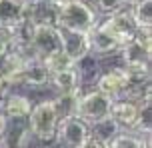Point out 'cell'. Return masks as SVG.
<instances>
[{
	"mask_svg": "<svg viewBox=\"0 0 152 148\" xmlns=\"http://www.w3.org/2000/svg\"><path fill=\"white\" fill-rule=\"evenodd\" d=\"M90 134L88 126L84 124L80 118L72 114V116L60 118L58 120V128H56V140L60 142L64 148H78L86 140V136Z\"/></svg>",
	"mask_w": 152,
	"mask_h": 148,
	"instance_id": "cell-5",
	"label": "cell"
},
{
	"mask_svg": "<svg viewBox=\"0 0 152 148\" xmlns=\"http://www.w3.org/2000/svg\"><path fill=\"white\" fill-rule=\"evenodd\" d=\"M88 42H90V52L96 56H106L120 48V42L114 38L100 22L88 32Z\"/></svg>",
	"mask_w": 152,
	"mask_h": 148,
	"instance_id": "cell-10",
	"label": "cell"
},
{
	"mask_svg": "<svg viewBox=\"0 0 152 148\" xmlns=\"http://www.w3.org/2000/svg\"><path fill=\"white\" fill-rule=\"evenodd\" d=\"M98 24L94 8L84 0H66L56 8V26L68 32H88Z\"/></svg>",
	"mask_w": 152,
	"mask_h": 148,
	"instance_id": "cell-1",
	"label": "cell"
},
{
	"mask_svg": "<svg viewBox=\"0 0 152 148\" xmlns=\"http://www.w3.org/2000/svg\"><path fill=\"white\" fill-rule=\"evenodd\" d=\"M108 148H150V134H144L142 138L134 136L132 132H118L108 142Z\"/></svg>",
	"mask_w": 152,
	"mask_h": 148,
	"instance_id": "cell-17",
	"label": "cell"
},
{
	"mask_svg": "<svg viewBox=\"0 0 152 148\" xmlns=\"http://www.w3.org/2000/svg\"><path fill=\"white\" fill-rule=\"evenodd\" d=\"M80 94H58V98H54L52 104L56 108V112H58V118H66V116L76 114V104H78Z\"/></svg>",
	"mask_w": 152,
	"mask_h": 148,
	"instance_id": "cell-21",
	"label": "cell"
},
{
	"mask_svg": "<svg viewBox=\"0 0 152 148\" xmlns=\"http://www.w3.org/2000/svg\"><path fill=\"white\" fill-rule=\"evenodd\" d=\"M50 80V72L46 68L42 58H38L30 52L26 56V62L22 66V84L28 86H44Z\"/></svg>",
	"mask_w": 152,
	"mask_h": 148,
	"instance_id": "cell-11",
	"label": "cell"
},
{
	"mask_svg": "<svg viewBox=\"0 0 152 148\" xmlns=\"http://www.w3.org/2000/svg\"><path fill=\"white\" fill-rule=\"evenodd\" d=\"M88 130H90L92 136H96V138H100L102 142H106V144H108L116 134L120 132L122 128L116 124L110 116H108V118H102V120H98V122H94L92 126H88Z\"/></svg>",
	"mask_w": 152,
	"mask_h": 148,
	"instance_id": "cell-20",
	"label": "cell"
},
{
	"mask_svg": "<svg viewBox=\"0 0 152 148\" xmlns=\"http://www.w3.org/2000/svg\"><path fill=\"white\" fill-rule=\"evenodd\" d=\"M34 30H36V22L26 14L20 22L14 24V26L10 28V34H12V40H14V46L16 48H28L30 42H32V36H34Z\"/></svg>",
	"mask_w": 152,
	"mask_h": 148,
	"instance_id": "cell-16",
	"label": "cell"
},
{
	"mask_svg": "<svg viewBox=\"0 0 152 148\" xmlns=\"http://www.w3.org/2000/svg\"><path fill=\"white\" fill-rule=\"evenodd\" d=\"M96 6L104 14H114V12L122 10L126 4H124V0H96Z\"/></svg>",
	"mask_w": 152,
	"mask_h": 148,
	"instance_id": "cell-23",
	"label": "cell"
},
{
	"mask_svg": "<svg viewBox=\"0 0 152 148\" xmlns=\"http://www.w3.org/2000/svg\"><path fill=\"white\" fill-rule=\"evenodd\" d=\"M74 68L80 76V82H94L98 78V62H96V54H84L82 58H78L74 62Z\"/></svg>",
	"mask_w": 152,
	"mask_h": 148,
	"instance_id": "cell-18",
	"label": "cell"
},
{
	"mask_svg": "<svg viewBox=\"0 0 152 148\" xmlns=\"http://www.w3.org/2000/svg\"><path fill=\"white\" fill-rule=\"evenodd\" d=\"M130 14L134 18L138 30L152 28V0H136V2H132Z\"/></svg>",
	"mask_w": 152,
	"mask_h": 148,
	"instance_id": "cell-19",
	"label": "cell"
},
{
	"mask_svg": "<svg viewBox=\"0 0 152 148\" xmlns=\"http://www.w3.org/2000/svg\"><path fill=\"white\" fill-rule=\"evenodd\" d=\"M28 14V6L22 0H0V28H12Z\"/></svg>",
	"mask_w": 152,
	"mask_h": 148,
	"instance_id": "cell-14",
	"label": "cell"
},
{
	"mask_svg": "<svg viewBox=\"0 0 152 148\" xmlns=\"http://www.w3.org/2000/svg\"><path fill=\"white\" fill-rule=\"evenodd\" d=\"M0 110L4 112V116L8 118V120H14V118H28V114H30L32 110V102L26 98V96H22V94H8L6 98H4V102L0 104Z\"/></svg>",
	"mask_w": 152,
	"mask_h": 148,
	"instance_id": "cell-15",
	"label": "cell"
},
{
	"mask_svg": "<svg viewBox=\"0 0 152 148\" xmlns=\"http://www.w3.org/2000/svg\"><path fill=\"white\" fill-rule=\"evenodd\" d=\"M26 6H32V4H38V2H42V0H22Z\"/></svg>",
	"mask_w": 152,
	"mask_h": 148,
	"instance_id": "cell-28",
	"label": "cell"
},
{
	"mask_svg": "<svg viewBox=\"0 0 152 148\" xmlns=\"http://www.w3.org/2000/svg\"><path fill=\"white\" fill-rule=\"evenodd\" d=\"M128 88V72L124 68H112L96 78V90L106 94L110 98H122Z\"/></svg>",
	"mask_w": 152,
	"mask_h": 148,
	"instance_id": "cell-7",
	"label": "cell"
},
{
	"mask_svg": "<svg viewBox=\"0 0 152 148\" xmlns=\"http://www.w3.org/2000/svg\"><path fill=\"white\" fill-rule=\"evenodd\" d=\"M28 128L30 134L40 142H52L56 140V128H58V112L54 108L52 100L38 102L36 106H32L28 114Z\"/></svg>",
	"mask_w": 152,
	"mask_h": 148,
	"instance_id": "cell-2",
	"label": "cell"
},
{
	"mask_svg": "<svg viewBox=\"0 0 152 148\" xmlns=\"http://www.w3.org/2000/svg\"><path fill=\"white\" fill-rule=\"evenodd\" d=\"M28 48L34 56L44 60L46 56L62 50V30L54 24H36V30Z\"/></svg>",
	"mask_w": 152,
	"mask_h": 148,
	"instance_id": "cell-4",
	"label": "cell"
},
{
	"mask_svg": "<svg viewBox=\"0 0 152 148\" xmlns=\"http://www.w3.org/2000/svg\"><path fill=\"white\" fill-rule=\"evenodd\" d=\"M100 24L120 42V46L124 44V42L132 40L134 36H136V32H138L136 22H134V18H132V14H130V10L124 12V8L118 10V12H114V14H108V18L104 20V22H100Z\"/></svg>",
	"mask_w": 152,
	"mask_h": 148,
	"instance_id": "cell-6",
	"label": "cell"
},
{
	"mask_svg": "<svg viewBox=\"0 0 152 148\" xmlns=\"http://www.w3.org/2000/svg\"><path fill=\"white\" fill-rule=\"evenodd\" d=\"M30 140V128L26 118H14L12 124H6V130L0 136L2 148H26Z\"/></svg>",
	"mask_w": 152,
	"mask_h": 148,
	"instance_id": "cell-9",
	"label": "cell"
},
{
	"mask_svg": "<svg viewBox=\"0 0 152 148\" xmlns=\"http://www.w3.org/2000/svg\"><path fill=\"white\" fill-rule=\"evenodd\" d=\"M132 2H136V0H124V4H132Z\"/></svg>",
	"mask_w": 152,
	"mask_h": 148,
	"instance_id": "cell-30",
	"label": "cell"
},
{
	"mask_svg": "<svg viewBox=\"0 0 152 148\" xmlns=\"http://www.w3.org/2000/svg\"><path fill=\"white\" fill-rule=\"evenodd\" d=\"M12 48H14V40H12L10 30L8 28H0V58L6 56Z\"/></svg>",
	"mask_w": 152,
	"mask_h": 148,
	"instance_id": "cell-24",
	"label": "cell"
},
{
	"mask_svg": "<svg viewBox=\"0 0 152 148\" xmlns=\"http://www.w3.org/2000/svg\"><path fill=\"white\" fill-rule=\"evenodd\" d=\"M110 118L122 130H134L138 122V102L130 98H114L110 106Z\"/></svg>",
	"mask_w": 152,
	"mask_h": 148,
	"instance_id": "cell-8",
	"label": "cell"
},
{
	"mask_svg": "<svg viewBox=\"0 0 152 148\" xmlns=\"http://www.w3.org/2000/svg\"><path fill=\"white\" fill-rule=\"evenodd\" d=\"M44 64H46V68H48V72L54 74V72H60V70H66V68H72V66H74V60H72L64 50H58V52H54V54L46 56Z\"/></svg>",
	"mask_w": 152,
	"mask_h": 148,
	"instance_id": "cell-22",
	"label": "cell"
},
{
	"mask_svg": "<svg viewBox=\"0 0 152 148\" xmlns=\"http://www.w3.org/2000/svg\"><path fill=\"white\" fill-rule=\"evenodd\" d=\"M110 106H112V98L102 94L100 90H92L86 94L82 92L76 104V116L86 126H92L94 122L110 116Z\"/></svg>",
	"mask_w": 152,
	"mask_h": 148,
	"instance_id": "cell-3",
	"label": "cell"
},
{
	"mask_svg": "<svg viewBox=\"0 0 152 148\" xmlns=\"http://www.w3.org/2000/svg\"><path fill=\"white\" fill-rule=\"evenodd\" d=\"M78 148H108V144H106V142H102L100 138H96V136L88 134V136H86V140H84Z\"/></svg>",
	"mask_w": 152,
	"mask_h": 148,
	"instance_id": "cell-26",
	"label": "cell"
},
{
	"mask_svg": "<svg viewBox=\"0 0 152 148\" xmlns=\"http://www.w3.org/2000/svg\"><path fill=\"white\" fill-rule=\"evenodd\" d=\"M50 2H52V4H56V6H58V4H62V2H66V0H50Z\"/></svg>",
	"mask_w": 152,
	"mask_h": 148,
	"instance_id": "cell-29",
	"label": "cell"
},
{
	"mask_svg": "<svg viewBox=\"0 0 152 148\" xmlns=\"http://www.w3.org/2000/svg\"><path fill=\"white\" fill-rule=\"evenodd\" d=\"M48 82L56 88L58 94H80L82 92V82H80V76H78L74 66L50 74V80Z\"/></svg>",
	"mask_w": 152,
	"mask_h": 148,
	"instance_id": "cell-12",
	"label": "cell"
},
{
	"mask_svg": "<svg viewBox=\"0 0 152 148\" xmlns=\"http://www.w3.org/2000/svg\"><path fill=\"white\" fill-rule=\"evenodd\" d=\"M6 124H8V118L4 116V112L0 110V136L4 134V130H6Z\"/></svg>",
	"mask_w": 152,
	"mask_h": 148,
	"instance_id": "cell-27",
	"label": "cell"
},
{
	"mask_svg": "<svg viewBox=\"0 0 152 148\" xmlns=\"http://www.w3.org/2000/svg\"><path fill=\"white\" fill-rule=\"evenodd\" d=\"M10 92H12V82L8 80V76L4 72H0V104L4 102V98H6Z\"/></svg>",
	"mask_w": 152,
	"mask_h": 148,
	"instance_id": "cell-25",
	"label": "cell"
},
{
	"mask_svg": "<svg viewBox=\"0 0 152 148\" xmlns=\"http://www.w3.org/2000/svg\"><path fill=\"white\" fill-rule=\"evenodd\" d=\"M62 50L72 58V60H78L82 58L84 54L90 52V42H88V34L84 32H68L62 30Z\"/></svg>",
	"mask_w": 152,
	"mask_h": 148,
	"instance_id": "cell-13",
	"label": "cell"
}]
</instances>
